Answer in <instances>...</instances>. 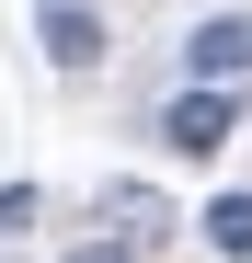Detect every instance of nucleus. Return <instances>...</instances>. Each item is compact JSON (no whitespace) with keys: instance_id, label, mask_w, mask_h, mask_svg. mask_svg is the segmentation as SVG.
<instances>
[{"instance_id":"1","label":"nucleus","mask_w":252,"mask_h":263,"mask_svg":"<svg viewBox=\"0 0 252 263\" xmlns=\"http://www.w3.org/2000/svg\"><path fill=\"white\" fill-rule=\"evenodd\" d=\"M229 126H241V80H184V92L160 103V149L218 160V149H229Z\"/></svg>"},{"instance_id":"2","label":"nucleus","mask_w":252,"mask_h":263,"mask_svg":"<svg viewBox=\"0 0 252 263\" xmlns=\"http://www.w3.org/2000/svg\"><path fill=\"white\" fill-rule=\"evenodd\" d=\"M184 80H252V12H206L184 46Z\"/></svg>"},{"instance_id":"3","label":"nucleus","mask_w":252,"mask_h":263,"mask_svg":"<svg viewBox=\"0 0 252 263\" xmlns=\"http://www.w3.org/2000/svg\"><path fill=\"white\" fill-rule=\"evenodd\" d=\"M34 46H46L58 69H92L115 34H103V12H80V0H46V23H34Z\"/></svg>"},{"instance_id":"4","label":"nucleus","mask_w":252,"mask_h":263,"mask_svg":"<svg viewBox=\"0 0 252 263\" xmlns=\"http://www.w3.org/2000/svg\"><path fill=\"white\" fill-rule=\"evenodd\" d=\"M195 229L218 240V263H252V195H218V206L195 217Z\"/></svg>"},{"instance_id":"5","label":"nucleus","mask_w":252,"mask_h":263,"mask_svg":"<svg viewBox=\"0 0 252 263\" xmlns=\"http://www.w3.org/2000/svg\"><path fill=\"white\" fill-rule=\"evenodd\" d=\"M103 217H126V240H149V229H172V206H160L149 183H103Z\"/></svg>"},{"instance_id":"6","label":"nucleus","mask_w":252,"mask_h":263,"mask_svg":"<svg viewBox=\"0 0 252 263\" xmlns=\"http://www.w3.org/2000/svg\"><path fill=\"white\" fill-rule=\"evenodd\" d=\"M34 229V183H0V240H23Z\"/></svg>"},{"instance_id":"7","label":"nucleus","mask_w":252,"mask_h":263,"mask_svg":"<svg viewBox=\"0 0 252 263\" xmlns=\"http://www.w3.org/2000/svg\"><path fill=\"white\" fill-rule=\"evenodd\" d=\"M69 263H138V252H126V240H80Z\"/></svg>"}]
</instances>
